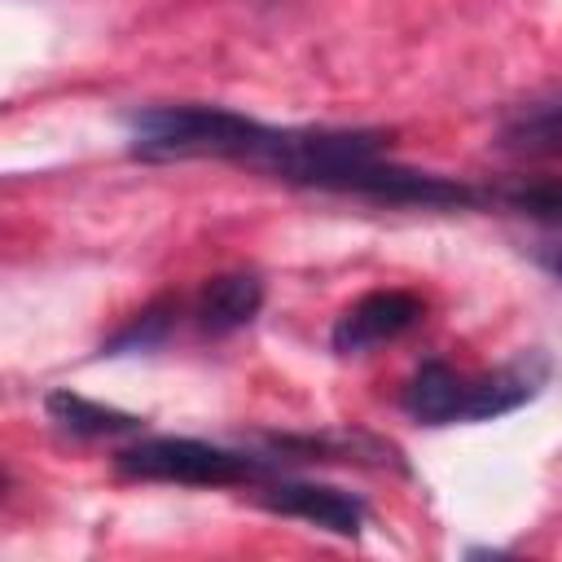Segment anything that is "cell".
<instances>
[{"instance_id":"6da1fadb","label":"cell","mask_w":562,"mask_h":562,"mask_svg":"<svg viewBox=\"0 0 562 562\" xmlns=\"http://www.w3.org/2000/svg\"><path fill=\"white\" fill-rule=\"evenodd\" d=\"M268 123L246 119L224 105H149L132 114V158L140 162H184V158H228L255 167Z\"/></svg>"},{"instance_id":"7a4b0ae2","label":"cell","mask_w":562,"mask_h":562,"mask_svg":"<svg viewBox=\"0 0 562 562\" xmlns=\"http://www.w3.org/2000/svg\"><path fill=\"white\" fill-rule=\"evenodd\" d=\"M540 382H544V364H527V360L492 369V373H465V369H452L448 360H426L408 378L400 404L422 426L487 422V417H501L527 404L540 391Z\"/></svg>"},{"instance_id":"3957f363","label":"cell","mask_w":562,"mask_h":562,"mask_svg":"<svg viewBox=\"0 0 562 562\" xmlns=\"http://www.w3.org/2000/svg\"><path fill=\"white\" fill-rule=\"evenodd\" d=\"M114 465L127 479L184 483V487H241V483H263L272 474L268 457L233 452V448L184 439V435H154L140 443H127L114 452Z\"/></svg>"},{"instance_id":"277c9868","label":"cell","mask_w":562,"mask_h":562,"mask_svg":"<svg viewBox=\"0 0 562 562\" xmlns=\"http://www.w3.org/2000/svg\"><path fill=\"white\" fill-rule=\"evenodd\" d=\"M426 303L413 290H369L356 299L329 329V347L338 356H364L382 342L404 338L413 325H422Z\"/></svg>"},{"instance_id":"5b68a950","label":"cell","mask_w":562,"mask_h":562,"mask_svg":"<svg viewBox=\"0 0 562 562\" xmlns=\"http://www.w3.org/2000/svg\"><path fill=\"white\" fill-rule=\"evenodd\" d=\"M259 505L285 518H303L312 527H325L334 536H360V527L369 522V505L342 487L329 483H299V479H281V483H263Z\"/></svg>"},{"instance_id":"8992f818","label":"cell","mask_w":562,"mask_h":562,"mask_svg":"<svg viewBox=\"0 0 562 562\" xmlns=\"http://www.w3.org/2000/svg\"><path fill=\"white\" fill-rule=\"evenodd\" d=\"M259 307H263V281L255 272H220L202 285L193 316H198L202 334L224 338V334L246 329L259 316Z\"/></svg>"},{"instance_id":"52a82bcc","label":"cell","mask_w":562,"mask_h":562,"mask_svg":"<svg viewBox=\"0 0 562 562\" xmlns=\"http://www.w3.org/2000/svg\"><path fill=\"white\" fill-rule=\"evenodd\" d=\"M44 413L75 439H110V435H136L140 430V417L136 413H123V408H110V404H97L79 391H48L44 400Z\"/></svg>"},{"instance_id":"ba28073f","label":"cell","mask_w":562,"mask_h":562,"mask_svg":"<svg viewBox=\"0 0 562 562\" xmlns=\"http://www.w3.org/2000/svg\"><path fill=\"white\" fill-rule=\"evenodd\" d=\"M514 211H522V215H531V220H540V237H536V246H531V259L549 272V277H558L562 281V189L558 184H536V189H514L509 198H505Z\"/></svg>"},{"instance_id":"9c48e42d","label":"cell","mask_w":562,"mask_h":562,"mask_svg":"<svg viewBox=\"0 0 562 562\" xmlns=\"http://www.w3.org/2000/svg\"><path fill=\"white\" fill-rule=\"evenodd\" d=\"M501 149L522 158H562V105L522 110L501 127Z\"/></svg>"},{"instance_id":"30bf717a","label":"cell","mask_w":562,"mask_h":562,"mask_svg":"<svg viewBox=\"0 0 562 562\" xmlns=\"http://www.w3.org/2000/svg\"><path fill=\"white\" fill-rule=\"evenodd\" d=\"M171 312H176V303H167V299L145 307L119 338H110V351H145V347L162 342V334L171 329Z\"/></svg>"}]
</instances>
